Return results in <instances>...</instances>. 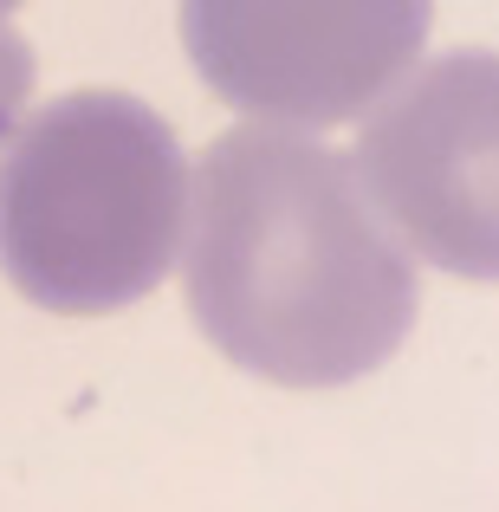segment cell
Listing matches in <instances>:
<instances>
[{"instance_id": "cell-1", "label": "cell", "mask_w": 499, "mask_h": 512, "mask_svg": "<svg viewBox=\"0 0 499 512\" xmlns=\"http://www.w3.org/2000/svg\"><path fill=\"white\" fill-rule=\"evenodd\" d=\"M182 292L227 363L279 389H344L415 331V260L350 156L279 124H240L195 169Z\"/></svg>"}, {"instance_id": "cell-2", "label": "cell", "mask_w": 499, "mask_h": 512, "mask_svg": "<svg viewBox=\"0 0 499 512\" xmlns=\"http://www.w3.org/2000/svg\"><path fill=\"white\" fill-rule=\"evenodd\" d=\"M188 156L130 91H72L0 150V273L20 299L98 318L150 299L182 253Z\"/></svg>"}, {"instance_id": "cell-3", "label": "cell", "mask_w": 499, "mask_h": 512, "mask_svg": "<svg viewBox=\"0 0 499 512\" xmlns=\"http://www.w3.org/2000/svg\"><path fill=\"white\" fill-rule=\"evenodd\" d=\"M428 20L435 0H182V46L221 104L331 130L409 78Z\"/></svg>"}, {"instance_id": "cell-4", "label": "cell", "mask_w": 499, "mask_h": 512, "mask_svg": "<svg viewBox=\"0 0 499 512\" xmlns=\"http://www.w3.org/2000/svg\"><path fill=\"white\" fill-rule=\"evenodd\" d=\"M357 175L415 260L499 286V52H441L363 124Z\"/></svg>"}, {"instance_id": "cell-5", "label": "cell", "mask_w": 499, "mask_h": 512, "mask_svg": "<svg viewBox=\"0 0 499 512\" xmlns=\"http://www.w3.org/2000/svg\"><path fill=\"white\" fill-rule=\"evenodd\" d=\"M26 91H33V46L0 20V137H7L13 117L26 111Z\"/></svg>"}, {"instance_id": "cell-6", "label": "cell", "mask_w": 499, "mask_h": 512, "mask_svg": "<svg viewBox=\"0 0 499 512\" xmlns=\"http://www.w3.org/2000/svg\"><path fill=\"white\" fill-rule=\"evenodd\" d=\"M13 7H20V0H0V20H7V13H13Z\"/></svg>"}]
</instances>
